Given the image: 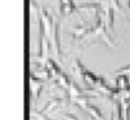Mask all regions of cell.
I'll return each mask as SVG.
<instances>
[{"mask_svg":"<svg viewBox=\"0 0 130 120\" xmlns=\"http://www.w3.org/2000/svg\"><path fill=\"white\" fill-rule=\"evenodd\" d=\"M63 120H77L76 115H73V114H64L63 115Z\"/></svg>","mask_w":130,"mask_h":120,"instance_id":"obj_13","label":"cell"},{"mask_svg":"<svg viewBox=\"0 0 130 120\" xmlns=\"http://www.w3.org/2000/svg\"><path fill=\"white\" fill-rule=\"evenodd\" d=\"M109 3H111V7H112L116 12L121 10V5H120V3H119V0H109Z\"/></svg>","mask_w":130,"mask_h":120,"instance_id":"obj_12","label":"cell"},{"mask_svg":"<svg viewBox=\"0 0 130 120\" xmlns=\"http://www.w3.org/2000/svg\"><path fill=\"white\" fill-rule=\"evenodd\" d=\"M127 18H129V19H130V14H129V16H127Z\"/></svg>","mask_w":130,"mask_h":120,"instance_id":"obj_15","label":"cell"},{"mask_svg":"<svg viewBox=\"0 0 130 120\" xmlns=\"http://www.w3.org/2000/svg\"><path fill=\"white\" fill-rule=\"evenodd\" d=\"M116 88L120 90H129L130 89V80L129 75L126 74H119L116 77Z\"/></svg>","mask_w":130,"mask_h":120,"instance_id":"obj_6","label":"cell"},{"mask_svg":"<svg viewBox=\"0 0 130 120\" xmlns=\"http://www.w3.org/2000/svg\"><path fill=\"white\" fill-rule=\"evenodd\" d=\"M68 98L71 99V101H73V99H76L84 94H86V90H84L83 88H80V85L75 82H71V85L68 88Z\"/></svg>","mask_w":130,"mask_h":120,"instance_id":"obj_5","label":"cell"},{"mask_svg":"<svg viewBox=\"0 0 130 120\" xmlns=\"http://www.w3.org/2000/svg\"><path fill=\"white\" fill-rule=\"evenodd\" d=\"M63 103V98L62 97H58V98H54V99H50V101L43 107V110L40 112L45 114V115H50V114H54L55 111H58V109L62 106Z\"/></svg>","mask_w":130,"mask_h":120,"instance_id":"obj_3","label":"cell"},{"mask_svg":"<svg viewBox=\"0 0 130 120\" xmlns=\"http://www.w3.org/2000/svg\"><path fill=\"white\" fill-rule=\"evenodd\" d=\"M84 110L94 119V120H103V114L101 112V110L94 106V105H90V103H86V106L84 107Z\"/></svg>","mask_w":130,"mask_h":120,"instance_id":"obj_8","label":"cell"},{"mask_svg":"<svg viewBox=\"0 0 130 120\" xmlns=\"http://www.w3.org/2000/svg\"><path fill=\"white\" fill-rule=\"evenodd\" d=\"M84 70H85V67H84V65L81 63L80 59H75V62H73V71H75L79 76H81L83 72H84Z\"/></svg>","mask_w":130,"mask_h":120,"instance_id":"obj_10","label":"cell"},{"mask_svg":"<svg viewBox=\"0 0 130 120\" xmlns=\"http://www.w3.org/2000/svg\"><path fill=\"white\" fill-rule=\"evenodd\" d=\"M115 72H116V74H126V75H130V63H129V65H125V66H122V67H120V69H117Z\"/></svg>","mask_w":130,"mask_h":120,"instance_id":"obj_11","label":"cell"},{"mask_svg":"<svg viewBox=\"0 0 130 120\" xmlns=\"http://www.w3.org/2000/svg\"><path fill=\"white\" fill-rule=\"evenodd\" d=\"M39 21L44 26L45 32H46L48 37L50 39V35H52V31H53V26H54V17L45 8H40L39 9Z\"/></svg>","mask_w":130,"mask_h":120,"instance_id":"obj_1","label":"cell"},{"mask_svg":"<svg viewBox=\"0 0 130 120\" xmlns=\"http://www.w3.org/2000/svg\"><path fill=\"white\" fill-rule=\"evenodd\" d=\"M45 66H46V69L50 71V74H52V76H53L54 79L62 74V70H61V67L58 66V63L55 62L54 59H52V58H48L46 61H45Z\"/></svg>","mask_w":130,"mask_h":120,"instance_id":"obj_7","label":"cell"},{"mask_svg":"<svg viewBox=\"0 0 130 120\" xmlns=\"http://www.w3.org/2000/svg\"><path fill=\"white\" fill-rule=\"evenodd\" d=\"M127 5H129V8H130V0H129V2H127Z\"/></svg>","mask_w":130,"mask_h":120,"instance_id":"obj_14","label":"cell"},{"mask_svg":"<svg viewBox=\"0 0 130 120\" xmlns=\"http://www.w3.org/2000/svg\"><path fill=\"white\" fill-rule=\"evenodd\" d=\"M59 8L62 16H70L73 12H76L77 7L75 5L73 0H59Z\"/></svg>","mask_w":130,"mask_h":120,"instance_id":"obj_4","label":"cell"},{"mask_svg":"<svg viewBox=\"0 0 130 120\" xmlns=\"http://www.w3.org/2000/svg\"><path fill=\"white\" fill-rule=\"evenodd\" d=\"M50 42L53 44V49H54V53L57 54V57L61 58L62 53H61V40H59V22L58 19L54 21V26H53V31H52V35H50Z\"/></svg>","mask_w":130,"mask_h":120,"instance_id":"obj_2","label":"cell"},{"mask_svg":"<svg viewBox=\"0 0 130 120\" xmlns=\"http://www.w3.org/2000/svg\"><path fill=\"white\" fill-rule=\"evenodd\" d=\"M89 30H90V27H85V26H79V27H75L72 30V35H73V37H85L86 36V34L89 32Z\"/></svg>","mask_w":130,"mask_h":120,"instance_id":"obj_9","label":"cell"}]
</instances>
